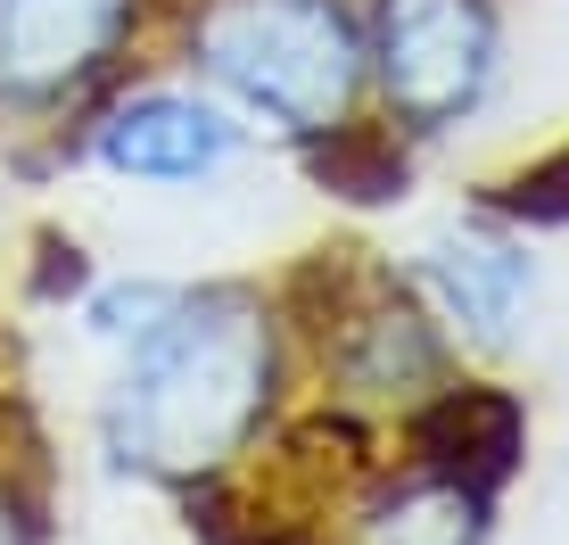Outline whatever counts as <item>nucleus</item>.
Wrapping results in <instances>:
<instances>
[{"mask_svg":"<svg viewBox=\"0 0 569 545\" xmlns=\"http://www.w3.org/2000/svg\"><path fill=\"white\" fill-rule=\"evenodd\" d=\"M298 388V339H289L281 281L207 272L173 281L149 330L116 347L100 388V446L116 472H141L157 488H207L240 479L248 455L281 430V405Z\"/></svg>","mask_w":569,"mask_h":545,"instance_id":"1","label":"nucleus"},{"mask_svg":"<svg viewBox=\"0 0 569 545\" xmlns=\"http://www.w3.org/2000/svg\"><path fill=\"white\" fill-rule=\"evenodd\" d=\"M157 58L207 83L289 166L371 125L363 0H166Z\"/></svg>","mask_w":569,"mask_h":545,"instance_id":"2","label":"nucleus"},{"mask_svg":"<svg viewBox=\"0 0 569 545\" xmlns=\"http://www.w3.org/2000/svg\"><path fill=\"white\" fill-rule=\"evenodd\" d=\"M289 306V339H298V380L339 414H413L421 397H438L462 373L455 339L421 306V289L405 281V265L388 248L339 240L313 248L306 265L272 272Z\"/></svg>","mask_w":569,"mask_h":545,"instance_id":"3","label":"nucleus"},{"mask_svg":"<svg viewBox=\"0 0 569 545\" xmlns=\"http://www.w3.org/2000/svg\"><path fill=\"white\" fill-rule=\"evenodd\" d=\"M166 0H0V166L50 182L67 125L157 58Z\"/></svg>","mask_w":569,"mask_h":545,"instance_id":"4","label":"nucleus"},{"mask_svg":"<svg viewBox=\"0 0 569 545\" xmlns=\"http://www.w3.org/2000/svg\"><path fill=\"white\" fill-rule=\"evenodd\" d=\"M363 58L371 116L438 158L512 83V0H363Z\"/></svg>","mask_w":569,"mask_h":545,"instance_id":"5","label":"nucleus"},{"mask_svg":"<svg viewBox=\"0 0 569 545\" xmlns=\"http://www.w3.org/2000/svg\"><path fill=\"white\" fill-rule=\"evenodd\" d=\"M257 132L240 125L207 83H190L166 58H141L116 91H100L83 116L67 125L50 158L58 174H100L116 190H157V199H199V190L231 182L240 166H257Z\"/></svg>","mask_w":569,"mask_h":545,"instance_id":"6","label":"nucleus"},{"mask_svg":"<svg viewBox=\"0 0 569 545\" xmlns=\"http://www.w3.org/2000/svg\"><path fill=\"white\" fill-rule=\"evenodd\" d=\"M397 265L421 289V306L438 315V330L455 339V356H512L545 298L537 231L487 216L479 199H455L446 216H429L397 248Z\"/></svg>","mask_w":569,"mask_h":545,"instance_id":"7","label":"nucleus"},{"mask_svg":"<svg viewBox=\"0 0 569 545\" xmlns=\"http://www.w3.org/2000/svg\"><path fill=\"white\" fill-rule=\"evenodd\" d=\"M397 455L429 463V472H446V479H470V488H487V496H503L512 472L528 463V405L503 380L455 373L438 397H421L413 414L397 422Z\"/></svg>","mask_w":569,"mask_h":545,"instance_id":"8","label":"nucleus"},{"mask_svg":"<svg viewBox=\"0 0 569 545\" xmlns=\"http://www.w3.org/2000/svg\"><path fill=\"white\" fill-rule=\"evenodd\" d=\"M487 529H496V496L405 455L371 463V479L347 504V545H487Z\"/></svg>","mask_w":569,"mask_h":545,"instance_id":"9","label":"nucleus"},{"mask_svg":"<svg viewBox=\"0 0 569 545\" xmlns=\"http://www.w3.org/2000/svg\"><path fill=\"white\" fill-rule=\"evenodd\" d=\"M462 199H479L487 216L537 231V240H545V231H569V132H561V141H545L537 158L503 166V174H479Z\"/></svg>","mask_w":569,"mask_h":545,"instance_id":"10","label":"nucleus"},{"mask_svg":"<svg viewBox=\"0 0 569 545\" xmlns=\"http://www.w3.org/2000/svg\"><path fill=\"white\" fill-rule=\"evenodd\" d=\"M0 545H42L33 513H26V504H17V488H9V472H0Z\"/></svg>","mask_w":569,"mask_h":545,"instance_id":"11","label":"nucleus"}]
</instances>
